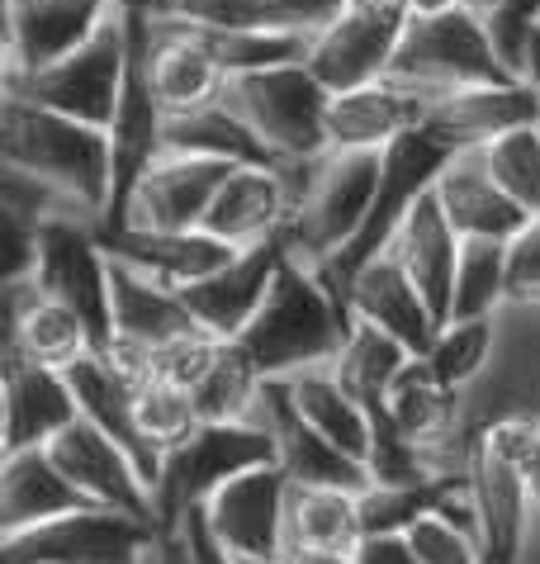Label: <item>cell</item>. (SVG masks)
<instances>
[{"instance_id": "obj_1", "label": "cell", "mask_w": 540, "mask_h": 564, "mask_svg": "<svg viewBox=\"0 0 540 564\" xmlns=\"http://www.w3.org/2000/svg\"><path fill=\"white\" fill-rule=\"evenodd\" d=\"M346 333H352V308L332 285V275L323 265L284 252L266 304L233 341H242V351L257 360L266 380H290L299 370L332 366Z\"/></svg>"}, {"instance_id": "obj_2", "label": "cell", "mask_w": 540, "mask_h": 564, "mask_svg": "<svg viewBox=\"0 0 540 564\" xmlns=\"http://www.w3.org/2000/svg\"><path fill=\"white\" fill-rule=\"evenodd\" d=\"M0 166L53 185L76 199L90 218L109 224L115 209V143L109 129L57 109L29 105L20 96H0Z\"/></svg>"}, {"instance_id": "obj_3", "label": "cell", "mask_w": 540, "mask_h": 564, "mask_svg": "<svg viewBox=\"0 0 540 564\" xmlns=\"http://www.w3.org/2000/svg\"><path fill=\"white\" fill-rule=\"evenodd\" d=\"M379 156L385 152H317L299 162H280V176L290 185V224L284 242L294 257L313 265H332L352 252L370 218L379 191Z\"/></svg>"}, {"instance_id": "obj_4", "label": "cell", "mask_w": 540, "mask_h": 564, "mask_svg": "<svg viewBox=\"0 0 540 564\" xmlns=\"http://www.w3.org/2000/svg\"><path fill=\"white\" fill-rule=\"evenodd\" d=\"M540 446V417L512 413L474 432L465 475L479 503V541L488 564H521L531 541V456Z\"/></svg>"}, {"instance_id": "obj_5", "label": "cell", "mask_w": 540, "mask_h": 564, "mask_svg": "<svg viewBox=\"0 0 540 564\" xmlns=\"http://www.w3.org/2000/svg\"><path fill=\"white\" fill-rule=\"evenodd\" d=\"M389 76L432 105L451 96V90L507 82L517 72H507V62L498 57L484 14H474L469 6H446V10L408 14Z\"/></svg>"}, {"instance_id": "obj_6", "label": "cell", "mask_w": 540, "mask_h": 564, "mask_svg": "<svg viewBox=\"0 0 540 564\" xmlns=\"http://www.w3.org/2000/svg\"><path fill=\"white\" fill-rule=\"evenodd\" d=\"M123 76H129V6L119 0V10L95 29L82 48L53 57L47 67L0 76V86H6V96H20L29 105L109 129L123 96Z\"/></svg>"}, {"instance_id": "obj_7", "label": "cell", "mask_w": 540, "mask_h": 564, "mask_svg": "<svg viewBox=\"0 0 540 564\" xmlns=\"http://www.w3.org/2000/svg\"><path fill=\"white\" fill-rule=\"evenodd\" d=\"M327 100L309 62H280L261 72H237L224 86V105L266 143L276 162L327 152Z\"/></svg>"}, {"instance_id": "obj_8", "label": "cell", "mask_w": 540, "mask_h": 564, "mask_svg": "<svg viewBox=\"0 0 540 564\" xmlns=\"http://www.w3.org/2000/svg\"><path fill=\"white\" fill-rule=\"evenodd\" d=\"M276 460V442L261 422H199L181 446L166 451L156 479V527H176L185 512L204 508L228 479Z\"/></svg>"}, {"instance_id": "obj_9", "label": "cell", "mask_w": 540, "mask_h": 564, "mask_svg": "<svg viewBox=\"0 0 540 564\" xmlns=\"http://www.w3.org/2000/svg\"><path fill=\"white\" fill-rule=\"evenodd\" d=\"M156 541V522L86 503L20 536H0V564H142Z\"/></svg>"}, {"instance_id": "obj_10", "label": "cell", "mask_w": 540, "mask_h": 564, "mask_svg": "<svg viewBox=\"0 0 540 564\" xmlns=\"http://www.w3.org/2000/svg\"><path fill=\"white\" fill-rule=\"evenodd\" d=\"M190 333H204V327L176 285L109 257V347L105 351H115L129 370L148 375V356Z\"/></svg>"}, {"instance_id": "obj_11", "label": "cell", "mask_w": 540, "mask_h": 564, "mask_svg": "<svg viewBox=\"0 0 540 564\" xmlns=\"http://www.w3.org/2000/svg\"><path fill=\"white\" fill-rule=\"evenodd\" d=\"M47 456L57 460V469L72 479V489L82 494L90 508H115V512L142 517V522H156L152 479L142 475V465L115 442V436H105L82 413L47 442Z\"/></svg>"}, {"instance_id": "obj_12", "label": "cell", "mask_w": 540, "mask_h": 564, "mask_svg": "<svg viewBox=\"0 0 540 564\" xmlns=\"http://www.w3.org/2000/svg\"><path fill=\"white\" fill-rule=\"evenodd\" d=\"M233 162H214V156H190V152H162L156 162L129 185L123 205L115 209L105 228H204L218 185L228 181Z\"/></svg>"}, {"instance_id": "obj_13", "label": "cell", "mask_w": 540, "mask_h": 564, "mask_svg": "<svg viewBox=\"0 0 540 564\" xmlns=\"http://www.w3.org/2000/svg\"><path fill=\"white\" fill-rule=\"evenodd\" d=\"M408 24V6H346L309 39V67L332 96L385 82Z\"/></svg>"}, {"instance_id": "obj_14", "label": "cell", "mask_w": 540, "mask_h": 564, "mask_svg": "<svg viewBox=\"0 0 540 564\" xmlns=\"http://www.w3.org/2000/svg\"><path fill=\"white\" fill-rule=\"evenodd\" d=\"M34 285L53 300L82 308L109 347V247L105 228L86 218H57L39 232Z\"/></svg>"}, {"instance_id": "obj_15", "label": "cell", "mask_w": 540, "mask_h": 564, "mask_svg": "<svg viewBox=\"0 0 540 564\" xmlns=\"http://www.w3.org/2000/svg\"><path fill=\"white\" fill-rule=\"evenodd\" d=\"M284 503H290V475L270 460V465H257L247 475L228 479L199 508V517L228 555L266 560L284 551Z\"/></svg>"}, {"instance_id": "obj_16", "label": "cell", "mask_w": 540, "mask_h": 564, "mask_svg": "<svg viewBox=\"0 0 540 564\" xmlns=\"http://www.w3.org/2000/svg\"><path fill=\"white\" fill-rule=\"evenodd\" d=\"M342 300L352 308V318L379 327L393 341H403L408 351L426 356V347L441 333V318L432 313V304L422 300L418 280L408 275V265L399 261L393 247L375 252L370 261H360L352 275L342 280Z\"/></svg>"}, {"instance_id": "obj_17", "label": "cell", "mask_w": 540, "mask_h": 564, "mask_svg": "<svg viewBox=\"0 0 540 564\" xmlns=\"http://www.w3.org/2000/svg\"><path fill=\"white\" fill-rule=\"evenodd\" d=\"M0 290H6V347H14L20 356L53 370H67L82 356L105 347V337L95 333L86 313L43 294L34 285V275L0 280Z\"/></svg>"}, {"instance_id": "obj_18", "label": "cell", "mask_w": 540, "mask_h": 564, "mask_svg": "<svg viewBox=\"0 0 540 564\" xmlns=\"http://www.w3.org/2000/svg\"><path fill=\"white\" fill-rule=\"evenodd\" d=\"M379 417H385L399 436L432 451L446 475L465 469V446H460V394L441 380L426 356L403 360V370L393 375V384L385 394V413Z\"/></svg>"}, {"instance_id": "obj_19", "label": "cell", "mask_w": 540, "mask_h": 564, "mask_svg": "<svg viewBox=\"0 0 540 564\" xmlns=\"http://www.w3.org/2000/svg\"><path fill=\"white\" fill-rule=\"evenodd\" d=\"M138 380L142 375L129 370L115 351H105V347L82 356L76 366H67L76 413H82L86 422H95L105 436H115V442L142 465V475H148L152 489H156V479H162V451H156L138 427Z\"/></svg>"}, {"instance_id": "obj_20", "label": "cell", "mask_w": 540, "mask_h": 564, "mask_svg": "<svg viewBox=\"0 0 540 564\" xmlns=\"http://www.w3.org/2000/svg\"><path fill=\"white\" fill-rule=\"evenodd\" d=\"M72 417L76 394L67 384V370L39 366V360L6 347V366H0V456L47 446Z\"/></svg>"}, {"instance_id": "obj_21", "label": "cell", "mask_w": 540, "mask_h": 564, "mask_svg": "<svg viewBox=\"0 0 540 564\" xmlns=\"http://www.w3.org/2000/svg\"><path fill=\"white\" fill-rule=\"evenodd\" d=\"M284 252H290V242L284 238H270V242H257V247H237V252L209 271L195 285H185V304L195 308V318L204 333L214 337H242V327L257 318V308L266 304L270 294V280H276Z\"/></svg>"}, {"instance_id": "obj_22", "label": "cell", "mask_w": 540, "mask_h": 564, "mask_svg": "<svg viewBox=\"0 0 540 564\" xmlns=\"http://www.w3.org/2000/svg\"><path fill=\"white\" fill-rule=\"evenodd\" d=\"M119 0H6V72H34L82 48Z\"/></svg>"}, {"instance_id": "obj_23", "label": "cell", "mask_w": 540, "mask_h": 564, "mask_svg": "<svg viewBox=\"0 0 540 564\" xmlns=\"http://www.w3.org/2000/svg\"><path fill=\"white\" fill-rule=\"evenodd\" d=\"M527 123H540L536 96L521 76H507V82L465 86V90H451V96L432 100L422 129L441 138L451 152H460V148H488L494 138L527 129Z\"/></svg>"}, {"instance_id": "obj_24", "label": "cell", "mask_w": 540, "mask_h": 564, "mask_svg": "<svg viewBox=\"0 0 540 564\" xmlns=\"http://www.w3.org/2000/svg\"><path fill=\"white\" fill-rule=\"evenodd\" d=\"M257 422L270 432V442H276V465L294 484H327V489H356V494L370 484L365 460L346 456V451L332 446L323 432H313L309 422L294 413V403L284 394L280 380H266Z\"/></svg>"}, {"instance_id": "obj_25", "label": "cell", "mask_w": 540, "mask_h": 564, "mask_svg": "<svg viewBox=\"0 0 540 564\" xmlns=\"http://www.w3.org/2000/svg\"><path fill=\"white\" fill-rule=\"evenodd\" d=\"M436 199L446 218L455 224L460 238H488V242H512L521 228L531 224V214L503 191L488 171L479 148H460L446 156V166L436 171Z\"/></svg>"}, {"instance_id": "obj_26", "label": "cell", "mask_w": 540, "mask_h": 564, "mask_svg": "<svg viewBox=\"0 0 540 564\" xmlns=\"http://www.w3.org/2000/svg\"><path fill=\"white\" fill-rule=\"evenodd\" d=\"M284 224H290V185L280 176V162L233 166L228 181L218 185L209 214H204V232H214L228 247L284 238Z\"/></svg>"}, {"instance_id": "obj_27", "label": "cell", "mask_w": 540, "mask_h": 564, "mask_svg": "<svg viewBox=\"0 0 540 564\" xmlns=\"http://www.w3.org/2000/svg\"><path fill=\"white\" fill-rule=\"evenodd\" d=\"M426 119V100L403 82H370L356 90H337L327 100V148L337 152H385Z\"/></svg>"}, {"instance_id": "obj_28", "label": "cell", "mask_w": 540, "mask_h": 564, "mask_svg": "<svg viewBox=\"0 0 540 564\" xmlns=\"http://www.w3.org/2000/svg\"><path fill=\"white\" fill-rule=\"evenodd\" d=\"M389 247L408 265V275L418 280V290H422V300L432 304V313L446 323L451 300H455V271H460V247H465V238H460L455 224L446 218V209H441L436 191H426L418 205L403 214V224H399V232H393Z\"/></svg>"}, {"instance_id": "obj_29", "label": "cell", "mask_w": 540, "mask_h": 564, "mask_svg": "<svg viewBox=\"0 0 540 564\" xmlns=\"http://www.w3.org/2000/svg\"><path fill=\"white\" fill-rule=\"evenodd\" d=\"M76 508H86V498L72 489V479L47 456V446L0 456V536H20V531H34Z\"/></svg>"}, {"instance_id": "obj_30", "label": "cell", "mask_w": 540, "mask_h": 564, "mask_svg": "<svg viewBox=\"0 0 540 564\" xmlns=\"http://www.w3.org/2000/svg\"><path fill=\"white\" fill-rule=\"evenodd\" d=\"M148 67H152V86L166 115L214 105L228 86V72L209 57V48L199 39H190L181 24L156 20V14H148Z\"/></svg>"}, {"instance_id": "obj_31", "label": "cell", "mask_w": 540, "mask_h": 564, "mask_svg": "<svg viewBox=\"0 0 540 564\" xmlns=\"http://www.w3.org/2000/svg\"><path fill=\"white\" fill-rule=\"evenodd\" d=\"M105 247L109 257L138 265V271H148L156 280H166V285H195L209 271H218L237 247L218 242L214 232L204 228H176V232H156V228H105Z\"/></svg>"}, {"instance_id": "obj_32", "label": "cell", "mask_w": 540, "mask_h": 564, "mask_svg": "<svg viewBox=\"0 0 540 564\" xmlns=\"http://www.w3.org/2000/svg\"><path fill=\"white\" fill-rule=\"evenodd\" d=\"M284 394H290L294 413L309 422L313 432H323L332 446H342L346 456L356 460H370V446H375V413L337 380L332 366H313V370H299L290 380H280Z\"/></svg>"}, {"instance_id": "obj_33", "label": "cell", "mask_w": 540, "mask_h": 564, "mask_svg": "<svg viewBox=\"0 0 540 564\" xmlns=\"http://www.w3.org/2000/svg\"><path fill=\"white\" fill-rule=\"evenodd\" d=\"M365 536L360 494L327 489V484H294L284 503V545H327V551H356Z\"/></svg>"}, {"instance_id": "obj_34", "label": "cell", "mask_w": 540, "mask_h": 564, "mask_svg": "<svg viewBox=\"0 0 540 564\" xmlns=\"http://www.w3.org/2000/svg\"><path fill=\"white\" fill-rule=\"evenodd\" d=\"M166 152H190V156H214V162H276L266 143L233 115L218 96L214 105L185 109V115H166Z\"/></svg>"}, {"instance_id": "obj_35", "label": "cell", "mask_w": 540, "mask_h": 564, "mask_svg": "<svg viewBox=\"0 0 540 564\" xmlns=\"http://www.w3.org/2000/svg\"><path fill=\"white\" fill-rule=\"evenodd\" d=\"M408 356H418V351H408L403 341H393L389 333H379V327L352 318V333H346L337 360H332V370H337V380L379 417L385 413V394H389L393 375L403 370Z\"/></svg>"}, {"instance_id": "obj_36", "label": "cell", "mask_w": 540, "mask_h": 564, "mask_svg": "<svg viewBox=\"0 0 540 564\" xmlns=\"http://www.w3.org/2000/svg\"><path fill=\"white\" fill-rule=\"evenodd\" d=\"M261 389H266V375L242 351V341H224L209 375L190 394H195V409L204 422H257Z\"/></svg>"}, {"instance_id": "obj_37", "label": "cell", "mask_w": 540, "mask_h": 564, "mask_svg": "<svg viewBox=\"0 0 540 564\" xmlns=\"http://www.w3.org/2000/svg\"><path fill=\"white\" fill-rule=\"evenodd\" d=\"M507 300H512V280H507V242L469 238L465 247H460L451 318H494Z\"/></svg>"}, {"instance_id": "obj_38", "label": "cell", "mask_w": 540, "mask_h": 564, "mask_svg": "<svg viewBox=\"0 0 540 564\" xmlns=\"http://www.w3.org/2000/svg\"><path fill=\"white\" fill-rule=\"evenodd\" d=\"M498 313L494 318H451V323H441L436 341L426 347V360H432L436 375L455 389V394H465V389L488 370V360H494V351H498Z\"/></svg>"}, {"instance_id": "obj_39", "label": "cell", "mask_w": 540, "mask_h": 564, "mask_svg": "<svg viewBox=\"0 0 540 564\" xmlns=\"http://www.w3.org/2000/svg\"><path fill=\"white\" fill-rule=\"evenodd\" d=\"M199 422L204 417L195 409V394H190L185 384H171L162 375H142L138 380V427L156 451H162V460H166L171 446H181L185 436L199 427Z\"/></svg>"}, {"instance_id": "obj_40", "label": "cell", "mask_w": 540, "mask_h": 564, "mask_svg": "<svg viewBox=\"0 0 540 564\" xmlns=\"http://www.w3.org/2000/svg\"><path fill=\"white\" fill-rule=\"evenodd\" d=\"M479 152H484V162L503 191L527 214H540V123L503 133Z\"/></svg>"}, {"instance_id": "obj_41", "label": "cell", "mask_w": 540, "mask_h": 564, "mask_svg": "<svg viewBox=\"0 0 540 564\" xmlns=\"http://www.w3.org/2000/svg\"><path fill=\"white\" fill-rule=\"evenodd\" d=\"M138 10L199 29H290L280 20L276 0H148Z\"/></svg>"}, {"instance_id": "obj_42", "label": "cell", "mask_w": 540, "mask_h": 564, "mask_svg": "<svg viewBox=\"0 0 540 564\" xmlns=\"http://www.w3.org/2000/svg\"><path fill=\"white\" fill-rule=\"evenodd\" d=\"M403 536L412 545V555H418V564H488L479 531L451 522V517L436 508H422L403 527Z\"/></svg>"}, {"instance_id": "obj_43", "label": "cell", "mask_w": 540, "mask_h": 564, "mask_svg": "<svg viewBox=\"0 0 540 564\" xmlns=\"http://www.w3.org/2000/svg\"><path fill=\"white\" fill-rule=\"evenodd\" d=\"M218 351H224V337H214V333H190V337H176V341H166V347H156V351L148 356V375H162V380H171V384L195 389L204 375H209V366L218 360Z\"/></svg>"}, {"instance_id": "obj_44", "label": "cell", "mask_w": 540, "mask_h": 564, "mask_svg": "<svg viewBox=\"0 0 540 564\" xmlns=\"http://www.w3.org/2000/svg\"><path fill=\"white\" fill-rule=\"evenodd\" d=\"M432 489H393V484H365L360 489V522L370 531H403L426 508Z\"/></svg>"}, {"instance_id": "obj_45", "label": "cell", "mask_w": 540, "mask_h": 564, "mask_svg": "<svg viewBox=\"0 0 540 564\" xmlns=\"http://www.w3.org/2000/svg\"><path fill=\"white\" fill-rule=\"evenodd\" d=\"M507 280H512V300L540 304V214L507 242Z\"/></svg>"}, {"instance_id": "obj_46", "label": "cell", "mask_w": 540, "mask_h": 564, "mask_svg": "<svg viewBox=\"0 0 540 564\" xmlns=\"http://www.w3.org/2000/svg\"><path fill=\"white\" fill-rule=\"evenodd\" d=\"M352 564H418L403 531H370L352 551Z\"/></svg>"}, {"instance_id": "obj_47", "label": "cell", "mask_w": 540, "mask_h": 564, "mask_svg": "<svg viewBox=\"0 0 540 564\" xmlns=\"http://www.w3.org/2000/svg\"><path fill=\"white\" fill-rule=\"evenodd\" d=\"M346 6H352V0H276L280 20L290 29H304V34H317V29L337 20Z\"/></svg>"}, {"instance_id": "obj_48", "label": "cell", "mask_w": 540, "mask_h": 564, "mask_svg": "<svg viewBox=\"0 0 540 564\" xmlns=\"http://www.w3.org/2000/svg\"><path fill=\"white\" fill-rule=\"evenodd\" d=\"M176 531L185 536V545H190V560H195V564H237V555H228L224 545L214 541V531L204 527L199 508H195V512H185L181 522H176Z\"/></svg>"}, {"instance_id": "obj_49", "label": "cell", "mask_w": 540, "mask_h": 564, "mask_svg": "<svg viewBox=\"0 0 540 564\" xmlns=\"http://www.w3.org/2000/svg\"><path fill=\"white\" fill-rule=\"evenodd\" d=\"M284 564H352V551H327V545H284Z\"/></svg>"}, {"instance_id": "obj_50", "label": "cell", "mask_w": 540, "mask_h": 564, "mask_svg": "<svg viewBox=\"0 0 540 564\" xmlns=\"http://www.w3.org/2000/svg\"><path fill=\"white\" fill-rule=\"evenodd\" d=\"M521 82L531 86L536 96V115H540V29L531 34V48H527V62H521Z\"/></svg>"}, {"instance_id": "obj_51", "label": "cell", "mask_w": 540, "mask_h": 564, "mask_svg": "<svg viewBox=\"0 0 540 564\" xmlns=\"http://www.w3.org/2000/svg\"><path fill=\"white\" fill-rule=\"evenodd\" d=\"M162 564H195V560H190V545H185V536L176 527L162 531Z\"/></svg>"}, {"instance_id": "obj_52", "label": "cell", "mask_w": 540, "mask_h": 564, "mask_svg": "<svg viewBox=\"0 0 540 564\" xmlns=\"http://www.w3.org/2000/svg\"><path fill=\"white\" fill-rule=\"evenodd\" d=\"M531 531H540V446L531 456Z\"/></svg>"}, {"instance_id": "obj_53", "label": "cell", "mask_w": 540, "mask_h": 564, "mask_svg": "<svg viewBox=\"0 0 540 564\" xmlns=\"http://www.w3.org/2000/svg\"><path fill=\"white\" fill-rule=\"evenodd\" d=\"M408 14H426V10H446V6H460V0H403Z\"/></svg>"}, {"instance_id": "obj_54", "label": "cell", "mask_w": 540, "mask_h": 564, "mask_svg": "<svg viewBox=\"0 0 540 564\" xmlns=\"http://www.w3.org/2000/svg\"><path fill=\"white\" fill-rule=\"evenodd\" d=\"M507 10H517L521 20H536L540 24V0H507Z\"/></svg>"}, {"instance_id": "obj_55", "label": "cell", "mask_w": 540, "mask_h": 564, "mask_svg": "<svg viewBox=\"0 0 540 564\" xmlns=\"http://www.w3.org/2000/svg\"><path fill=\"white\" fill-rule=\"evenodd\" d=\"M460 6H469L474 14H484V20H488V14H494L498 6H507V0H460Z\"/></svg>"}, {"instance_id": "obj_56", "label": "cell", "mask_w": 540, "mask_h": 564, "mask_svg": "<svg viewBox=\"0 0 540 564\" xmlns=\"http://www.w3.org/2000/svg\"><path fill=\"white\" fill-rule=\"evenodd\" d=\"M352 6H403V0H352Z\"/></svg>"}, {"instance_id": "obj_57", "label": "cell", "mask_w": 540, "mask_h": 564, "mask_svg": "<svg viewBox=\"0 0 540 564\" xmlns=\"http://www.w3.org/2000/svg\"><path fill=\"white\" fill-rule=\"evenodd\" d=\"M237 564H284L280 555H266V560H237Z\"/></svg>"}, {"instance_id": "obj_58", "label": "cell", "mask_w": 540, "mask_h": 564, "mask_svg": "<svg viewBox=\"0 0 540 564\" xmlns=\"http://www.w3.org/2000/svg\"><path fill=\"white\" fill-rule=\"evenodd\" d=\"M142 564H162V541H156V551H152L148 560H142Z\"/></svg>"}, {"instance_id": "obj_59", "label": "cell", "mask_w": 540, "mask_h": 564, "mask_svg": "<svg viewBox=\"0 0 540 564\" xmlns=\"http://www.w3.org/2000/svg\"><path fill=\"white\" fill-rule=\"evenodd\" d=\"M129 6H148V0H129Z\"/></svg>"}]
</instances>
